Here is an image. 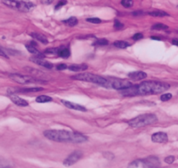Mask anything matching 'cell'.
Here are the masks:
<instances>
[{
  "mask_svg": "<svg viewBox=\"0 0 178 168\" xmlns=\"http://www.w3.org/2000/svg\"><path fill=\"white\" fill-rule=\"evenodd\" d=\"M170 85L159 81H144L137 85H132L128 89L120 91L123 96H137V95H150L158 94L169 89Z\"/></svg>",
  "mask_w": 178,
  "mask_h": 168,
  "instance_id": "1",
  "label": "cell"
},
{
  "mask_svg": "<svg viewBox=\"0 0 178 168\" xmlns=\"http://www.w3.org/2000/svg\"><path fill=\"white\" fill-rule=\"evenodd\" d=\"M44 135L48 139L55 142H72V133L66 130H46Z\"/></svg>",
  "mask_w": 178,
  "mask_h": 168,
  "instance_id": "2",
  "label": "cell"
},
{
  "mask_svg": "<svg viewBox=\"0 0 178 168\" xmlns=\"http://www.w3.org/2000/svg\"><path fill=\"white\" fill-rule=\"evenodd\" d=\"M156 121H157V117L156 116V114L147 113V114L139 115L132 119L131 120L128 121V125L132 128H140L142 126L156 123Z\"/></svg>",
  "mask_w": 178,
  "mask_h": 168,
  "instance_id": "3",
  "label": "cell"
},
{
  "mask_svg": "<svg viewBox=\"0 0 178 168\" xmlns=\"http://www.w3.org/2000/svg\"><path fill=\"white\" fill-rule=\"evenodd\" d=\"M72 79L80 80V81H86V82H91L96 85H99L101 86L107 87L108 86V79L93 74V73H90V72H83V73H79L77 75H74L72 77Z\"/></svg>",
  "mask_w": 178,
  "mask_h": 168,
  "instance_id": "4",
  "label": "cell"
},
{
  "mask_svg": "<svg viewBox=\"0 0 178 168\" xmlns=\"http://www.w3.org/2000/svg\"><path fill=\"white\" fill-rule=\"evenodd\" d=\"M2 3L12 9L18 10L23 12H28L32 11L35 7V4L32 2H24V1H18V0H4Z\"/></svg>",
  "mask_w": 178,
  "mask_h": 168,
  "instance_id": "5",
  "label": "cell"
},
{
  "mask_svg": "<svg viewBox=\"0 0 178 168\" xmlns=\"http://www.w3.org/2000/svg\"><path fill=\"white\" fill-rule=\"evenodd\" d=\"M10 79L14 82L20 85H29V84H44L46 83L43 79H36L34 77H31L28 75H23L19 73H11L9 75Z\"/></svg>",
  "mask_w": 178,
  "mask_h": 168,
  "instance_id": "6",
  "label": "cell"
},
{
  "mask_svg": "<svg viewBox=\"0 0 178 168\" xmlns=\"http://www.w3.org/2000/svg\"><path fill=\"white\" fill-rule=\"evenodd\" d=\"M132 86V83L128 80H124L121 79H108V88H113V89L125 90Z\"/></svg>",
  "mask_w": 178,
  "mask_h": 168,
  "instance_id": "7",
  "label": "cell"
},
{
  "mask_svg": "<svg viewBox=\"0 0 178 168\" xmlns=\"http://www.w3.org/2000/svg\"><path fill=\"white\" fill-rule=\"evenodd\" d=\"M82 153L80 151H75L73 153H72L68 157L64 160L63 164L66 167H70L73 166V164H75L77 161H79L81 158H82Z\"/></svg>",
  "mask_w": 178,
  "mask_h": 168,
  "instance_id": "8",
  "label": "cell"
},
{
  "mask_svg": "<svg viewBox=\"0 0 178 168\" xmlns=\"http://www.w3.org/2000/svg\"><path fill=\"white\" fill-rule=\"evenodd\" d=\"M144 168H157L159 165V159L155 156H150L143 160H141Z\"/></svg>",
  "mask_w": 178,
  "mask_h": 168,
  "instance_id": "9",
  "label": "cell"
},
{
  "mask_svg": "<svg viewBox=\"0 0 178 168\" xmlns=\"http://www.w3.org/2000/svg\"><path fill=\"white\" fill-rule=\"evenodd\" d=\"M168 139L167 133H162V132L156 133L151 137V140L155 143H166Z\"/></svg>",
  "mask_w": 178,
  "mask_h": 168,
  "instance_id": "10",
  "label": "cell"
},
{
  "mask_svg": "<svg viewBox=\"0 0 178 168\" xmlns=\"http://www.w3.org/2000/svg\"><path fill=\"white\" fill-rule=\"evenodd\" d=\"M62 104L67 107L69 109H73V110H77V111H81V112H86L87 109L83 106V105H80L79 104H75V103H73V102H70V101L67 100H61Z\"/></svg>",
  "mask_w": 178,
  "mask_h": 168,
  "instance_id": "11",
  "label": "cell"
},
{
  "mask_svg": "<svg viewBox=\"0 0 178 168\" xmlns=\"http://www.w3.org/2000/svg\"><path fill=\"white\" fill-rule=\"evenodd\" d=\"M31 61H33V63L39 65V66H41L43 67L48 68V69H52L53 67V65L46 60H44V58H40V57H31Z\"/></svg>",
  "mask_w": 178,
  "mask_h": 168,
  "instance_id": "12",
  "label": "cell"
},
{
  "mask_svg": "<svg viewBox=\"0 0 178 168\" xmlns=\"http://www.w3.org/2000/svg\"><path fill=\"white\" fill-rule=\"evenodd\" d=\"M8 96L11 99V100L14 104H16L17 105H19V106H27L28 105V102L27 101L24 100V99L20 98V97H19L16 94H11H11H8Z\"/></svg>",
  "mask_w": 178,
  "mask_h": 168,
  "instance_id": "13",
  "label": "cell"
},
{
  "mask_svg": "<svg viewBox=\"0 0 178 168\" xmlns=\"http://www.w3.org/2000/svg\"><path fill=\"white\" fill-rule=\"evenodd\" d=\"M42 87H32V88H22V89H9L8 90V94H15L18 92H33V91H42Z\"/></svg>",
  "mask_w": 178,
  "mask_h": 168,
  "instance_id": "14",
  "label": "cell"
},
{
  "mask_svg": "<svg viewBox=\"0 0 178 168\" xmlns=\"http://www.w3.org/2000/svg\"><path fill=\"white\" fill-rule=\"evenodd\" d=\"M128 77L131 79L134 80V81H137V80H142V79H146L147 78V73L144 72V71H133V72L128 73Z\"/></svg>",
  "mask_w": 178,
  "mask_h": 168,
  "instance_id": "15",
  "label": "cell"
},
{
  "mask_svg": "<svg viewBox=\"0 0 178 168\" xmlns=\"http://www.w3.org/2000/svg\"><path fill=\"white\" fill-rule=\"evenodd\" d=\"M88 140V137L79 133H72V142L74 143H83Z\"/></svg>",
  "mask_w": 178,
  "mask_h": 168,
  "instance_id": "16",
  "label": "cell"
},
{
  "mask_svg": "<svg viewBox=\"0 0 178 168\" xmlns=\"http://www.w3.org/2000/svg\"><path fill=\"white\" fill-rule=\"evenodd\" d=\"M25 47H26V49L28 50V52H31V53L34 54V55L37 57L44 58V54H43V53H41L40 52H39L35 46H33V45H25Z\"/></svg>",
  "mask_w": 178,
  "mask_h": 168,
  "instance_id": "17",
  "label": "cell"
},
{
  "mask_svg": "<svg viewBox=\"0 0 178 168\" xmlns=\"http://www.w3.org/2000/svg\"><path fill=\"white\" fill-rule=\"evenodd\" d=\"M30 35H31L33 38L37 39L38 41H39V42L42 43V44H44V45L48 44V39H47V38H46L44 35H43V34L33 32V33H31Z\"/></svg>",
  "mask_w": 178,
  "mask_h": 168,
  "instance_id": "18",
  "label": "cell"
},
{
  "mask_svg": "<svg viewBox=\"0 0 178 168\" xmlns=\"http://www.w3.org/2000/svg\"><path fill=\"white\" fill-rule=\"evenodd\" d=\"M68 69L73 71H82L88 69V66L85 64L82 65H71L70 66H68Z\"/></svg>",
  "mask_w": 178,
  "mask_h": 168,
  "instance_id": "19",
  "label": "cell"
},
{
  "mask_svg": "<svg viewBox=\"0 0 178 168\" xmlns=\"http://www.w3.org/2000/svg\"><path fill=\"white\" fill-rule=\"evenodd\" d=\"M58 55L61 57H68L70 56V50L67 47H62V48H59L58 51Z\"/></svg>",
  "mask_w": 178,
  "mask_h": 168,
  "instance_id": "20",
  "label": "cell"
},
{
  "mask_svg": "<svg viewBox=\"0 0 178 168\" xmlns=\"http://www.w3.org/2000/svg\"><path fill=\"white\" fill-rule=\"evenodd\" d=\"M148 14H149L150 16H152V17H159V18H162V17L168 16V14L167 12H165V11H159V10L148 12Z\"/></svg>",
  "mask_w": 178,
  "mask_h": 168,
  "instance_id": "21",
  "label": "cell"
},
{
  "mask_svg": "<svg viewBox=\"0 0 178 168\" xmlns=\"http://www.w3.org/2000/svg\"><path fill=\"white\" fill-rule=\"evenodd\" d=\"M52 100H53V99L46 95H40L39 97H37V99H36V102H38V103H47V102H51Z\"/></svg>",
  "mask_w": 178,
  "mask_h": 168,
  "instance_id": "22",
  "label": "cell"
},
{
  "mask_svg": "<svg viewBox=\"0 0 178 168\" xmlns=\"http://www.w3.org/2000/svg\"><path fill=\"white\" fill-rule=\"evenodd\" d=\"M113 45L115 47H118V48H121V49H126L127 47H129L130 44L126 42V41H122V40H119V41H115L113 43Z\"/></svg>",
  "mask_w": 178,
  "mask_h": 168,
  "instance_id": "23",
  "label": "cell"
},
{
  "mask_svg": "<svg viewBox=\"0 0 178 168\" xmlns=\"http://www.w3.org/2000/svg\"><path fill=\"white\" fill-rule=\"evenodd\" d=\"M63 23H65L66 24L69 25V26H75L78 24V19L75 17H70L67 20H64Z\"/></svg>",
  "mask_w": 178,
  "mask_h": 168,
  "instance_id": "24",
  "label": "cell"
},
{
  "mask_svg": "<svg viewBox=\"0 0 178 168\" xmlns=\"http://www.w3.org/2000/svg\"><path fill=\"white\" fill-rule=\"evenodd\" d=\"M11 164L10 162L3 157H0V168H10Z\"/></svg>",
  "mask_w": 178,
  "mask_h": 168,
  "instance_id": "25",
  "label": "cell"
},
{
  "mask_svg": "<svg viewBox=\"0 0 178 168\" xmlns=\"http://www.w3.org/2000/svg\"><path fill=\"white\" fill-rule=\"evenodd\" d=\"M167 29H168V26L162 23H157L152 26V30H167Z\"/></svg>",
  "mask_w": 178,
  "mask_h": 168,
  "instance_id": "26",
  "label": "cell"
},
{
  "mask_svg": "<svg viewBox=\"0 0 178 168\" xmlns=\"http://www.w3.org/2000/svg\"><path fill=\"white\" fill-rule=\"evenodd\" d=\"M93 45H98V46H101V45H108V41L105 38H100L98 40H96L93 44Z\"/></svg>",
  "mask_w": 178,
  "mask_h": 168,
  "instance_id": "27",
  "label": "cell"
},
{
  "mask_svg": "<svg viewBox=\"0 0 178 168\" xmlns=\"http://www.w3.org/2000/svg\"><path fill=\"white\" fill-rule=\"evenodd\" d=\"M59 48H49L44 51L45 54H58Z\"/></svg>",
  "mask_w": 178,
  "mask_h": 168,
  "instance_id": "28",
  "label": "cell"
},
{
  "mask_svg": "<svg viewBox=\"0 0 178 168\" xmlns=\"http://www.w3.org/2000/svg\"><path fill=\"white\" fill-rule=\"evenodd\" d=\"M121 3H122L123 6L126 7V8H129V7H131L133 5V1H131V0H122Z\"/></svg>",
  "mask_w": 178,
  "mask_h": 168,
  "instance_id": "29",
  "label": "cell"
},
{
  "mask_svg": "<svg viewBox=\"0 0 178 168\" xmlns=\"http://www.w3.org/2000/svg\"><path fill=\"white\" fill-rule=\"evenodd\" d=\"M142 163V161L141 160H134L133 162H131L129 165H128V168H137L139 166H140V164Z\"/></svg>",
  "mask_w": 178,
  "mask_h": 168,
  "instance_id": "30",
  "label": "cell"
},
{
  "mask_svg": "<svg viewBox=\"0 0 178 168\" xmlns=\"http://www.w3.org/2000/svg\"><path fill=\"white\" fill-rule=\"evenodd\" d=\"M172 98V94L171 93H164L161 96V100L162 101H168L171 99Z\"/></svg>",
  "mask_w": 178,
  "mask_h": 168,
  "instance_id": "31",
  "label": "cell"
},
{
  "mask_svg": "<svg viewBox=\"0 0 178 168\" xmlns=\"http://www.w3.org/2000/svg\"><path fill=\"white\" fill-rule=\"evenodd\" d=\"M87 21L92 24H100L101 20L98 18H87Z\"/></svg>",
  "mask_w": 178,
  "mask_h": 168,
  "instance_id": "32",
  "label": "cell"
},
{
  "mask_svg": "<svg viewBox=\"0 0 178 168\" xmlns=\"http://www.w3.org/2000/svg\"><path fill=\"white\" fill-rule=\"evenodd\" d=\"M164 161L167 163V164H172L174 161H175V157L174 156H168L165 158Z\"/></svg>",
  "mask_w": 178,
  "mask_h": 168,
  "instance_id": "33",
  "label": "cell"
},
{
  "mask_svg": "<svg viewBox=\"0 0 178 168\" xmlns=\"http://www.w3.org/2000/svg\"><path fill=\"white\" fill-rule=\"evenodd\" d=\"M143 38V35L142 33H135L133 37H132V38H133L134 40H140V39H142Z\"/></svg>",
  "mask_w": 178,
  "mask_h": 168,
  "instance_id": "34",
  "label": "cell"
},
{
  "mask_svg": "<svg viewBox=\"0 0 178 168\" xmlns=\"http://www.w3.org/2000/svg\"><path fill=\"white\" fill-rule=\"evenodd\" d=\"M113 26H114V28H116V29H122L123 26H124V24H122L121 22H119V21H114V24H113Z\"/></svg>",
  "mask_w": 178,
  "mask_h": 168,
  "instance_id": "35",
  "label": "cell"
},
{
  "mask_svg": "<svg viewBox=\"0 0 178 168\" xmlns=\"http://www.w3.org/2000/svg\"><path fill=\"white\" fill-rule=\"evenodd\" d=\"M56 68H57V70H59V71H62V70H65V69L68 68V66H67L66 64H59V65H58V66H56Z\"/></svg>",
  "mask_w": 178,
  "mask_h": 168,
  "instance_id": "36",
  "label": "cell"
},
{
  "mask_svg": "<svg viewBox=\"0 0 178 168\" xmlns=\"http://www.w3.org/2000/svg\"><path fill=\"white\" fill-rule=\"evenodd\" d=\"M103 156L105 158H107L108 159H112V158H113V154L111 153H103Z\"/></svg>",
  "mask_w": 178,
  "mask_h": 168,
  "instance_id": "37",
  "label": "cell"
},
{
  "mask_svg": "<svg viewBox=\"0 0 178 168\" xmlns=\"http://www.w3.org/2000/svg\"><path fill=\"white\" fill-rule=\"evenodd\" d=\"M67 3V1H60V2H59L58 3V4L56 5V7H55V9L56 10H58L59 7H61V6H63V5H65Z\"/></svg>",
  "mask_w": 178,
  "mask_h": 168,
  "instance_id": "38",
  "label": "cell"
},
{
  "mask_svg": "<svg viewBox=\"0 0 178 168\" xmlns=\"http://www.w3.org/2000/svg\"><path fill=\"white\" fill-rule=\"evenodd\" d=\"M0 56L3 57H5V58H8V57H9L8 55L6 54V52H5L2 48H0Z\"/></svg>",
  "mask_w": 178,
  "mask_h": 168,
  "instance_id": "39",
  "label": "cell"
},
{
  "mask_svg": "<svg viewBox=\"0 0 178 168\" xmlns=\"http://www.w3.org/2000/svg\"><path fill=\"white\" fill-rule=\"evenodd\" d=\"M172 44L175 45H177L178 46V40L177 39H174L173 41H172Z\"/></svg>",
  "mask_w": 178,
  "mask_h": 168,
  "instance_id": "40",
  "label": "cell"
},
{
  "mask_svg": "<svg viewBox=\"0 0 178 168\" xmlns=\"http://www.w3.org/2000/svg\"><path fill=\"white\" fill-rule=\"evenodd\" d=\"M151 39H155V40H161V38H158V37H151Z\"/></svg>",
  "mask_w": 178,
  "mask_h": 168,
  "instance_id": "41",
  "label": "cell"
},
{
  "mask_svg": "<svg viewBox=\"0 0 178 168\" xmlns=\"http://www.w3.org/2000/svg\"><path fill=\"white\" fill-rule=\"evenodd\" d=\"M42 2L44 4H51L52 3V1H42Z\"/></svg>",
  "mask_w": 178,
  "mask_h": 168,
  "instance_id": "42",
  "label": "cell"
}]
</instances>
